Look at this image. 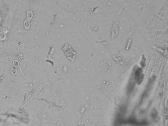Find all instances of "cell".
I'll return each instance as SVG.
<instances>
[{
  "label": "cell",
  "mask_w": 168,
  "mask_h": 126,
  "mask_svg": "<svg viewBox=\"0 0 168 126\" xmlns=\"http://www.w3.org/2000/svg\"><path fill=\"white\" fill-rule=\"evenodd\" d=\"M63 52L65 55L66 56L67 59L73 60L75 57L76 53L74 50H73L72 47L69 45H66L64 47Z\"/></svg>",
  "instance_id": "1"
}]
</instances>
